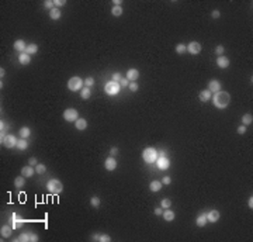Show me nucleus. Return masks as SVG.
<instances>
[{"label": "nucleus", "mask_w": 253, "mask_h": 242, "mask_svg": "<svg viewBox=\"0 0 253 242\" xmlns=\"http://www.w3.org/2000/svg\"><path fill=\"white\" fill-rule=\"evenodd\" d=\"M211 100H212V103H214V106H215L216 108H225V107H228V104H229V102H231V96H229L228 92H222V90H219V92L214 93Z\"/></svg>", "instance_id": "1"}, {"label": "nucleus", "mask_w": 253, "mask_h": 242, "mask_svg": "<svg viewBox=\"0 0 253 242\" xmlns=\"http://www.w3.org/2000/svg\"><path fill=\"white\" fill-rule=\"evenodd\" d=\"M46 189H48V191L52 193V194H59V193H62V190H63V184H62V182H59L58 179H49L48 183H46Z\"/></svg>", "instance_id": "2"}, {"label": "nucleus", "mask_w": 253, "mask_h": 242, "mask_svg": "<svg viewBox=\"0 0 253 242\" xmlns=\"http://www.w3.org/2000/svg\"><path fill=\"white\" fill-rule=\"evenodd\" d=\"M142 158H143V161L146 163H155L156 162V159L159 158V154L156 152V149L155 148H145L143 149V152H142Z\"/></svg>", "instance_id": "3"}, {"label": "nucleus", "mask_w": 253, "mask_h": 242, "mask_svg": "<svg viewBox=\"0 0 253 242\" xmlns=\"http://www.w3.org/2000/svg\"><path fill=\"white\" fill-rule=\"evenodd\" d=\"M104 90H106L107 94H110V96H115V94L120 93L121 90V86L118 82H114V80H111V82H108V83H106V86H104Z\"/></svg>", "instance_id": "4"}, {"label": "nucleus", "mask_w": 253, "mask_h": 242, "mask_svg": "<svg viewBox=\"0 0 253 242\" xmlns=\"http://www.w3.org/2000/svg\"><path fill=\"white\" fill-rule=\"evenodd\" d=\"M84 83L79 76H75V78H70L69 82H68V89L69 90H72V92H78V90H80L82 89V84Z\"/></svg>", "instance_id": "5"}, {"label": "nucleus", "mask_w": 253, "mask_h": 242, "mask_svg": "<svg viewBox=\"0 0 253 242\" xmlns=\"http://www.w3.org/2000/svg\"><path fill=\"white\" fill-rule=\"evenodd\" d=\"M17 241L19 242H35V241H38V235L34 232H24L17 238Z\"/></svg>", "instance_id": "6"}, {"label": "nucleus", "mask_w": 253, "mask_h": 242, "mask_svg": "<svg viewBox=\"0 0 253 242\" xmlns=\"http://www.w3.org/2000/svg\"><path fill=\"white\" fill-rule=\"evenodd\" d=\"M63 118L66 121H76L79 118V113L78 110H75V108H66L63 111Z\"/></svg>", "instance_id": "7"}, {"label": "nucleus", "mask_w": 253, "mask_h": 242, "mask_svg": "<svg viewBox=\"0 0 253 242\" xmlns=\"http://www.w3.org/2000/svg\"><path fill=\"white\" fill-rule=\"evenodd\" d=\"M17 142H19V140L14 137V135H6V138L3 141H1V144H3V146H6V148H14V146H17Z\"/></svg>", "instance_id": "8"}, {"label": "nucleus", "mask_w": 253, "mask_h": 242, "mask_svg": "<svg viewBox=\"0 0 253 242\" xmlns=\"http://www.w3.org/2000/svg\"><path fill=\"white\" fill-rule=\"evenodd\" d=\"M187 51H189L190 54H193V55H197V54L201 52V44L197 41H191L189 45H187Z\"/></svg>", "instance_id": "9"}, {"label": "nucleus", "mask_w": 253, "mask_h": 242, "mask_svg": "<svg viewBox=\"0 0 253 242\" xmlns=\"http://www.w3.org/2000/svg\"><path fill=\"white\" fill-rule=\"evenodd\" d=\"M156 165H157V168L160 169V170H166V169L170 166V161L166 158V156H160V158L156 159Z\"/></svg>", "instance_id": "10"}, {"label": "nucleus", "mask_w": 253, "mask_h": 242, "mask_svg": "<svg viewBox=\"0 0 253 242\" xmlns=\"http://www.w3.org/2000/svg\"><path fill=\"white\" fill-rule=\"evenodd\" d=\"M104 168L107 169V170H115V168H117V161H115L114 156H110V158L106 159V162H104Z\"/></svg>", "instance_id": "11"}, {"label": "nucleus", "mask_w": 253, "mask_h": 242, "mask_svg": "<svg viewBox=\"0 0 253 242\" xmlns=\"http://www.w3.org/2000/svg\"><path fill=\"white\" fill-rule=\"evenodd\" d=\"M208 90H210L211 93L219 92V90H221V82H219V80H211V82L208 83Z\"/></svg>", "instance_id": "12"}, {"label": "nucleus", "mask_w": 253, "mask_h": 242, "mask_svg": "<svg viewBox=\"0 0 253 242\" xmlns=\"http://www.w3.org/2000/svg\"><path fill=\"white\" fill-rule=\"evenodd\" d=\"M216 65H218V68H221V69H225V68L229 66V59L224 55L218 56V58H216Z\"/></svg>", "instance_id": "13"}, {"label": "nucleus", "mask_w": 253, "mask_h": 242, "mask_svg": "<svg viewBox=\"0 0 253 242\" xmlns=\"http://www.w3.org/2000/svg\"><path fill=\"white\" fill-rule=\"evenodd\" d=\"M11 221H13V223H11V227H13L14 229L21 228V227L24 225V223H25L23 218H17V215H16V214H13V217H11Z\"/></svg>", "instance_id": "14"}, {"label": "nucleus", "mask_w": 253, "mask_h": 242, "mask_svg": "<svg viewBox=\"0 0 253 242\" xmlns=\"http://www.w3.org/2000/svg\"><path fill=\"white\" fill-rule=\"evenodd\" d=\"M139 78V72L138 69H128V72H127V79L129 80V82H135V80Z\"/></svg>", "instance_id": "15"}, {"label": "nucleus", "mask_w": 253, "mask_h": 242, "mask_svg": "<svg viewBox=\"0 0 253 242\" xmlns=\"http://www.w3.org/2000/svg\"><path fill=\"white\" fill-rule=\"evenodd\" d=\"M207 220L210 223H216V221L219 220V211H218V210H211L207 214Z\"/></svg>", "instance_id": "16"}, {"label": "nucleus", "mask_w": 253, "mask_h": 242, "mask_svg": "<svg viewBox=\"0 0 253 242\" xmlns=\"http://www.w3.org/2000/svg\"><path fill=\"white\" fill-rule=\"evenodd\" d=\"M25 48H27V45H25V41L24 40H17V41L14 42V49L19 52H25Z\"/></svg>", "instance_id": "17"}, {"label": "nucleus", "mask_w": 253, "mask_h": 242, "mask_svg": "<svg viewBox=\"0 0 253 242\" xmlns=\"http://www.w3.org/2000/svg\"><path fill=\"white\" fill-rule=\"evenodd\" d=\"M34 173H35V169L32 168V166H24V168H21V176L24 177H31Z\"/></svg>", "instance_id": "18"}, {"label": "nucleus", "mask_w": 253, "mask_h": 242, "mask_svg": "<svg viewBox=\"0 0 253 242\" xmlns=\"http://www.w3.org/2000/svg\"><path fill=\"white\" fill-rule=\"evenodd\" d=\"M207 223H208V220H207V214H205V213H201V214L197 217V220H196V224H197L198 227H205Z\"/></svg>", "instance_id": "19"}, {"label": "nucleus", "mask_w": 253, "mask_h": 242, "mask_svg": "<svg viewBox=\"0 0 253 242\" xmlns=\"http://www.w3.org/2000/svg\"><path fill=\"white\" fill-rule=\"evenodd\" d=\"M19 62L21 65H28L31 62V56L28 55V54H25V52H21L19 55Z\"/></svg>", "instance_id": "20"}, {"label": "nucleus", "mask_w": 253, "mask_h": 242, "mask_svg": "<svg viewBox=\"0 0 253 242\" xmlns=\"http://www.w3.org/2000/svg\"><path fill=\"white\" fill-rule=\"evenodd\" d=\"M11 232H13V227H10V225H3L1 229H0V234H1L3 238H10Z\"/></svg>", "instance_id": "21"}, {"label": "nucleus", "mask_w": 253, "mask_h": 242, "mask_svg": "<svg viewBox=\"0 0 253 242\" xmlns=\"http://www.w3.org/2000/svg\"><path fill=\"white\" fill-rule=\"evenodd\" d=\"M75 125H76V128L79 131H83L87 128V121L84 120V118H78V120L75 121Z\"/></svg>", "instance_id": "22"}, {"label": "nucleus", "mask_w": 253, "mask_h": 242, "mask_svg": "<svg viewBox=\"0 0 253 242\" xmlns=\"http://www.w3.org/2000/svg\"><path fill=\"white\" fill-rule=\"evenodd\" d=\"M175 211H172L170 208H166V211H163V218L166 220V221H169V223H172L173 220H175Z\"/></svg>", "instance_id": "23"}, {"label": "nucleus", "mask_w": 253, "mask_h": 242, "mask_svg": "<svg viewBox=\"0 0 253 242\" xmlns=\"http://www.w3.org/2000/svg\"><path fill=\"white\" fill-rule=\"evenodd\" d=\"M211 97H212V93L208 89L202 90L201 93H200V100H201V102H208V100H211Z\"/></svg>", "instance_id": "24"}, {"label": "nucleus", "mask_w": 253, "mask_h": 242, "mask_svg": "<svg viewBox=\"0 0 253 242\" xmlns=\"http://www.w3.org/2000/svg\"><path fill=\"white\" fill-rule=\"evenodd\" d=\"M37 52H38V45H37V44H28L27 48H25V54H28L30 56L34 55V54H37Z\"/></svg>", "instance_id": "25"}, {"label": "nucleus", "mask_w": 253, "mask_h": 242, "mask_svg": "<svg viewBox=\"0 0 253 242\" xmlns=\"http://www.w3.org/2000/svg\"><path fill=\"white\" fill-rule=\"evenodd\" d=\"M60 16H62V13H60V10L58 7H54L52 10H49V17L52 20H59Z\"/></svg>", "instance_id": "26"}, {"label": "nucleus", "mask_w": 253, "mask_h": 242, "mask_svg": "<svg viewBox=\"0 0 253 242\" xmlns=\"http://www.w3.org/2000/svg\"><path fill=\"white\" fill-rule=\"evenodd\" d=\"M149 189H151V191H153V193L159 191V190L162 189V182H159V180H153V182L151 183Z\"/></svg>", "instance_id": "27"}, {"label": "nucleus", "mask_w": 253, "mask_h": 242, "mask_svg": "<svg viewBox=\"0 0 253 242\" xmlns=\"http://www.w3.org/2000/svg\"><path fill=\"white\" fill-rule=\"evenodd\" d=\"M24 184H25V177L24 176H19L14 179V186L17 187V189H21Z\"/></svg>", "instance_id": "28"}, {"label": "nucleus", "mask_w": 253, "mask_h": 242, "mask_svg": "<svg viewBox=\"0 0 253 242\" xmlns=\"http://www.w3.org/2000/svg\"><path fill=\"white\" fill-rule=\"evenodd\" d=\"M17 149H20V151H24V149L28 148V142L25 141V138H21V140H19V142H17V146H16Z\"/></svg>", "instance_id": "29"}, {"label": "nucleus", "mask_w": 253, "mask_h": 242, "mask_svg": "<svg viewBox=\"0 0 253 242\" xmlns=\"http://www.w3.org/2000/svg\"><path fill=\"white\" fill-rule=\"evenodd\" d=\"M252 122H253L252 114H245V116L242 117V124H243V125H250Z\"/></svg>", "instance_id": "30"}, {"label": "nucleus", "mask_w": 253, "mask_h": 242, "mask_svg": "<svg viewBox=\"0 0 253 242\" xmlns=\"http://www.w3.org/2000/svg\"><path fill=\"white\" fill-rule=\"evenodd\" d=\"M19 132H20V137H21V138H28V137L31 135V130H30L28 127H23Z\"/></svg>", "instance_id": "31"}, {"label": "nucleus", "mask_w": 253, "mask_h": 242, "mask_svg": "<svg viewBox=\"0 0 253 242\" xmlns=\"http://www.w3.org/2000/svg\"><path fill=\"white\" fill-rule=\"evenodd\" d=\"M80 94H82L83 100H87V99H90V96H92V90H90V87H83Z\"/></svg>", "instance_id": "32"}, {"label": "nucleus", "mask_w": 253, "mask_h": 242, "mask_svg": "<svg viewBox=\"0 0 253 242\" xmlns=\"http://www.w3.org/2000/svg\"><path fill=\"white\" fill-rule=\"evenodd\" d=\"M111 14L115 16V17H120L121 14H122V7H121V6H114V7L111 9Z\"/></svg>", "instance_id": "33"}, {"label": "nucleus", "mask_w": 253, "mask_h": 242, "mask_svg": "<svg viewBox=\"0 0 253 242\" xmlns=\"http://www.w3.org/2000/svg\"><path fill=\"white\" fill-rule=\"evenodd\" d=\"M46 170V166L44 165V163H38L37 166H35V172L38 173V175H44Z\"/></svg>", "instance_id": "34"}, {"label": "nucleus", "mask_w": 253, "mask_h": 242, "mask_svg": "<svg viewBox=\"0 0 253 242\" xmlns=\"http://www.w3.org/2000/svg\"><path fill=\"white\" fill-rule=\"evenodd\" d=\"M186 51H187V47H186L184 44H177V45H176V52H177V54L181 55V54H184Z\"/></svg>", "instance_id": "35"}, {"label": "nucleus", "mask_w": 253, "mask_h": 242, "mask_svg": "<svg viewBox=\"0 0 253 242\" xmlns=\"http://www.w3.org/2000/svg\"><path fill=\"white\" fill-rule=\"evenodd\" d=\"M93 84H94V79H93L92 76H89V78L84 79V86H86V87H92Z\"/></svg>", "instance_id": "36"}, {"label": "nucleus", "mask_w": 253, "mask_h": 242, "mask_svg": "<svg viewBox=\"0 0 253 242\" xmlns=\"http://www.w3.org/2000/svg\"><path fill=\"white\" fill-rule=\"evenodd\" d=\"M160 205L163 207V208H170L172 200H169V199H163V200H162V203H160Z\"/></svg>", "instance_id": "37"}, {"label": "nucleus", "mask_w": 253, "mask_h": 242, "mask_svg": "<svg viewBox=\"0 0 253 242\" xmlns=\"http://www.w3.org/2000/svg\"><path fill=\"white\" fill-rule=\"evenodd\" d=\"M90 204H92L93 207H99V205H100V199L96 197V196L92 197V199H90Z\"/></svg>", "instance_id": "38"}, {"label": "nucleus", "mask_w": 253, "mask_h": 242, "mask_svg": "<svg viewBox=\"0 0 253 242\" xmlns=\"http://www.w3.org/2000/svg\"><path fill=\"white\" fill-rule=\"evenodd\" d=\"M100 241L101 242H110L111 237L108 235V234H101V235H100Z\"/></svg>", "instance_id": "39"}, {"label": "nucleus", "mask_w": 253, "mask_h": 242, "mask_svg": "<svg viewBox=\"0 0 253 242\" xmlns=\"http://www.w3.org/2000/svg\"><path fill=\"white\" fill-rule=\"evenodd\" d=\"M7 130H9V125L4 121H0V132H7Z\"/></svg>", "instance_id": "40"}, {"label": "nucleus", "mask_w": 253, "mask_h": 242, "mask_svg": "<svg viewBox=\"0 0 253 242\" xmlns=\"http://www.w3.org/2000/svg\"><path fill=\"white\" fill-rule=\"evenodd\" d=\"M225 52V48L222 47V45H216V48H215V54H218V55L221 56L222 54Z\"/></svg>", "instance_id": "41"}, {"label": "nucleus", "mask_w": 253, "mask_h": 242, "mask_svg": "<svg viewBox=\"0 0 253 242\" xmlns=\"http://www.w3.org/2000/svg\"><path fill=\"white\" fill-rule=\"evenodd\" d=\"M129 90L131 92H138V84L135 83V82H129Z\"/></svg>", "instance_id": "42"}, {"label": "nucleus", "mask_w": 253, "mask_h": 242, "mask_svg": "<svg viewBox=\"0 0 253 242\" xmlns=\"http://www.w3.org/2000/svg\"><path fill=\"white\" fill-rule=\"evenodd\" d=\"M54 4H55V7L59 9V7H63V6L66 4V1H65V0H55V1H54Z\"/></svg>", "instance_id": "43"}, {"label": "nucleus", "mask_w": 253, "mask_h": 242, "mask_svg": "<svg viewBox=\"0 0 253 242\" xmlns=\"http://www.w3.org/2000/svg\"><path fill=\"white\" fill-rule=\"evenodd\" d=\"M120 86L121 87H127V86H129V80L127 79V78H122V79L120 80Z\"/></svg>", "instance_id": "44"}, {"label": "nucleus", "mask_w": 253, "mask_h": 242, "mask_svg": "<svg viewBox=\"0 0 253 242\" xmlns=\"http://www.w3.org/2000/svg\"><path fill=\"white\" fill-rule=\"evenodd\" d=\"M44 4H45L46 9H51V10L54 9V6H55V4H54V1H51V0H45V1H44Z\"/></svg>", "instance_id": "45"}, {"label": "nucleus", "mask_w": 253, "mask_h": 242, "mask_svg": "<svg viewBox=\"0 0 253 242\" xmlns=\"http://www.w3.org/2000/svg\"><path fill=\"white\" fill-rule=\"evenodd\" d=\"M121 79H122V76H121V73H118V72L113 75V80H114V82H118V83H120Z\"/></svg>", "instance_id": "46"}, {"label": "nucleus", "mask_w": 253, "mask_h": 242, "mask_svg": "<svg viewBox=\"0 0 253 242\" xmlns=\"http://www.w3.org/2000/svg\"><path fill=\"white\" fill-rule=\"evenodd\" d=\"M28 163H30V166H37V165H38L37 158H30V159H28Z\"/></svg>", "instance_id": "47"}, {"label": "nucleus", "mask_w": 253, "mask_h": 242, "mask_svg": "<svg viewBox=\"0 0 253 242\" xmlns=\"http://www.w3.org/2000/svg\"><path fill=\"white\" fill-rule=\"evenodd\" d=\"M170 182H172L170 176H165L163 177V180H162V184H170Z\"/></svg>", "instance_id": "48"}, {"label": "nucleus", "mask_w": 253, "mask_h": 242, "mask_svg": "<svg viewBox=\"0 0 253 242\" xmlns=\"http://www.w3.org/2000/svg\"><path fill=\"white\" fill-rule=\"evenodd\" d=\"M238 132H239V134H245V132H246V125L242 124V125L238 127Z\"/></svg>", "instance_id": "49"}, {"label": "nucleus", "mask_w": 253, "mask_h": 242, "mask_svg": "<svg viewBox=\"0 0 253 242\" xmlns=\"http://www.w3.org/2000/svg\"><path fill=\"white\" fill-rule=\"evenodd\" d=\"M117 154H118V148H111L110 149V155H111V156H115Z\"/></svg>", "instance_id": "50"}, {"label": "nucleus", "mask_w": 253, "mask_h": 242, "mask_svg": "<svg viewBox=\"0 0 253 242\" xmlns=\"http://www.w3.org/2000/svg\"><path fill=\"white\" fill-rule=\"evenodd\" d=\"M219 16H221V13H219L218 10H214V11H212V17H214V19H219Z\"/></svg>", "instance_id": "51"}, {"label": "nucleus", "mask_w": 253, "mask_h": 242, "mask_svg": "<svg viewBox=\"0 0 253 242\" xmlns=\"http://www.w3.org/2000/svg\"><path fill=\"white\" fill-rule=\"evenodd\" d=\"M153 213H155V215H160L162 214V210L157 207V208H155V211H153Z\"/></svg>", "instance_id": "52"}, {"label": "nucleus", "mask_w": 253, "mask_h": 242, "mask_svg": "<svg viewBox=\"0 0 253 242\" xmlns=\"http://www.w3.org/2000/svg\"><path fill=\"white\" fill-rule=\"evenodd\" d=\"M248 204H249V207H250V210H252V208H253V199H252V197L249 199V203H248Z\"/></svg>", "instance_id": "53"}, {"label": "nucleus", "mask_w": 253, "mask_h": 242, "mask_svg": "<svg viewBox=\"0 0 253 242\" xmlns=\"http://www.w3.org/2000/svg\"><path fill=\"white\" fill-rule=\"evenodd\" d=\"M93 239H94V241H100V234H96V235H93Z\"/></svg>", "instance_id": "54"}, {"label": "nucleus", "mask_w": 253, "mask_h": 242, "mask_svg": "<svg viewBox=\"0 0 253 242\" xmlns=\"http://www.w3.org/2000/svg\"><path fill=\"white\" fill-rule=\"evenodd\" d=\"M6 75V70L3 69V68H1V69H0V76H1V78H3V76H4Z\"/></svg>", "instance_id": "55"}, {"label": "nucleus", "mask_w": 253, "mask_h": 242, "mask_svg": "<svg viewBox=\"0 0 253 242\" xmlns=\"http://www.w3.org/2000/svg\"><path fill=\"white\" fill-rule=\"evenodd\" d=\"M113 3H114V6H120L121 4V0H114Z\"/></svg>", "instance_id": "56"}, {"label": "nucleus", "mask_w": 253, "mask_h": 242, "mask_svg": "<svg viewBox=\"0 0 253 242\" xmlns=\"http://www.w3.org/2000/svg\"><path fill=\"white\" fill-rule=\"evenodd\" d=\"M159 155H160V156H165V155H166V151H160V154H159Z\"/></svg>", "instance_id": "57"}]
</instances>
